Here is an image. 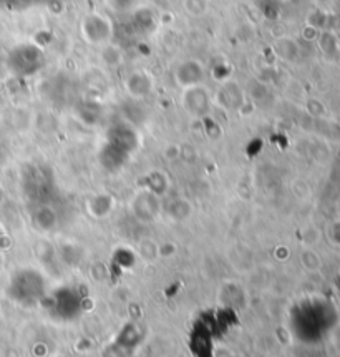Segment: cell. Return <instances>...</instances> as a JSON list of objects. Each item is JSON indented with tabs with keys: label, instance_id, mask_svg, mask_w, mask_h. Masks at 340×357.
<instances>
[{
	"label": "cell",
	"instance_id": "obj_1",
	"mask_svg": "<svg viewBox=\"0 0 340 357\" xmlns=\"http://www.w3.org/2000/svg\"><path fill=\"white\" fill-rule=\"evenodd\" d=\"M148 206H160L158 205L156 198L153 196L151 193H141L138 198L135 199V203H133V213L138 219H141L143 223H149L153 221V219L156 218L158 213H160V210H155V208H148Z\"/></svg>",
	"mask_w": 340,
	"mask_h": 357
},
{
	"label": "cell",
	"instance_id": "obj_2",
	"mask_svg": "<svg viewBox=\"0 0 340 357\" xmlns=\"http://www.w3.org/2000/svg\"><path fill=\"white\" fill-rule=\"evenodd\" d=\"M136 251H138L140 257L144 263H155L156 259L161 257V244H158L156 241L151 238H144L138 243Z\"/></svg>",
	"mask_w": 340,
	"mask_h": 357
},
{
	"label": "cell",
	"instance_id": "obj_3",
	"mask_svg": "<svg viewBox=\"0 0 340 357\" xmlns=\"http://www.w3.org/2000/svg\"><path fill=\"white\" fill-rule=\"evenodd\" d=\"M166 214H168V218H171L174 223H185L186 219H189L191 214H193V206H191L186 199H176V201H173L168 210H166Z\"/></svg>",
	"mask_w": 340,
	"mask_h": 357
},
{
	"label": "cell",
	"instance_id": "obj_4",
	"mask_svg": "<svg viewBox=\"0 0 340 357\" xmlns=\"http://www.w3.org/2000/svg\"><path fill=\"white\" fill-rule=\"evenodd\" d=\"M301 264L304 266L307 271H314V269H317L321 266V259H319V256L315 255L312 249L305 248L301 253Z\"/></svg>",
	"mask_w": 340,
	"mask_h": 357
}]
</instances>
